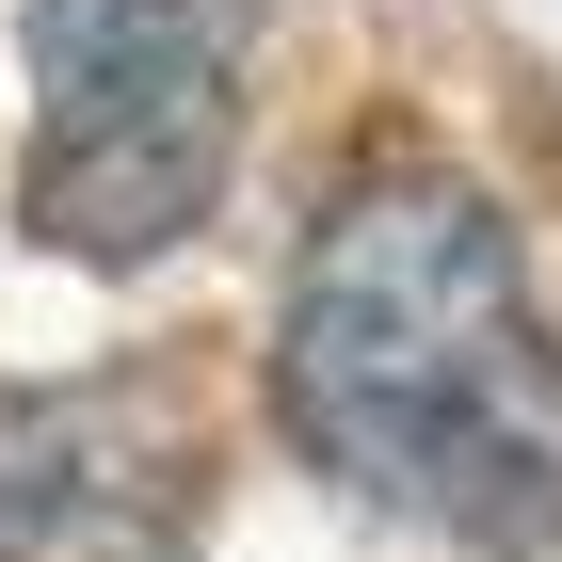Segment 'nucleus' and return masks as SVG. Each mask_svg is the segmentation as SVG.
<instances>
[{
	"label": "nucleus",
	"mask_w": 562,
	"mask_h": 562,
	"mask_svg": "<svg viewBox=\"0 0 562 562\" xmlns=\"http://www.w3.org/2000/svg\"><path fill=\"white\" fill-rule=\"evenodd\" d=\"M273 418L322 482L386 515L515 530L562 482V353L515 225L434 161H370L305 225L290 322H273Z\"/></svg>",
	"instance_id": "obj_1"
},
{
	"label": "nucleus",
	"mask_w": 562,
	"mask_h": 562,
	"mask_svg": "<svg viewBox=\"0 0 562 562\" xmlns=\"http://www.w3.org/2000/svg\"><path fill=\"white\" fill-rule=\"evenodd\" d=\"M241 145V0H33V177L48 258L130 273L193 241Z\"/></svg>",
	"instance_id": "obj_2"
},
{
	"label": "nucleus",
	"mask_w": 562,
	"mask_h": 562,
	"mask_svg": "<svg viewBox=\"0 0 562 562\" xmlns=\"http://www.w3.org/2000/svg\"><path fill=\"white\" fill-rule=\"evenodd\" d=\"M193 434L145 386H0V562H177Z\"/></svg>",
	"instance_id": "obj_3"
},
{
	"label": "nucleus",
	"mask_w": 562,
	"mask_h": 562,
	"mask_svg": "<svg viewBox=\"0 0 562 562\" xmlns=\"http://www.w3.org/2000/svg\"><path fill=\"white\" fill-rule=\"evenodd\" d=\"M515 562H562V530H530V547H515Z\"/></svg>",
	"instance_id": "obj_4"
}]
</instances>
